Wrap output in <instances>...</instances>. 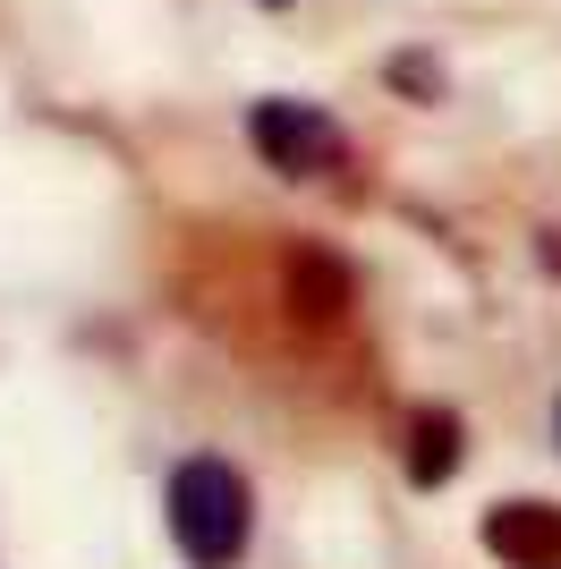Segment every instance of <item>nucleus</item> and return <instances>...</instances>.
I'll use <instances>...</instances> for the list:
<instances>
[{
  "label": "nucleus",
  "instance_id": "20e7f679",
  "mask_svg": "<svg viewBox=\"0 0 561 569\" xmlns=\"http://www.w3.org/2000/svg\"><path fill=\"white\" fill-rule=\"evenodd\" d=\"M485 552L502 569H561V501H502V510H485Z\"/></svg>",
  "mask_w": 561,
  "mask_h": 569
},
{
  "label": "nucleus",
  "instance_id": "423d86ee",
  "mask_svg": "<svg viewBox=\"0 0 561 569\" xmlns=\"http://www.w3.org/2000/svg\"><path fill=\"white\" fill-rule=\"evenodd\" d=\"M544 263H553V272H561V230H544Z\"/></svg>",
  "mask_w": 561,
  "mask_h": 569
},
{
  "label": "nucleus",
  "instance_id": "39448f33",
  "mask_svg": "<svg viewBox=\"0 0 561 569\" xmlns=\"http://www.w3.org/2000/svg\"><path fill=\"white\" fill-rule=\"evenodd\" d=\"M460 408H417L409 417V476L417 485H451L460 476Z\"/></svg>",
  "mask_w": 561,
  "mask_h": 569
},
{
  "label": "nucleus",
  "instance_id": "0eeeda50",
  "mask_svg": "<svg viewBox=\"0 0 561 569\" xmlns=\"http://www.w3.org/2000/svg\"><path fill=\"white\" fill-rule=\"evenodd\" d=\"M553 433H561V408H553Z\"/></svg>",
  "mask_w": 561,
  "mask_h": 569
},
{
  "label": "nucleus",
  "instance_id": "f03ea898",
  "mask_svg": "<svg viewBox=\"0 0 561 569\" xmlns=\"http://www.w3.org/2000/svg\"><path fill=\"white\" fill-rule=\"evenodd\" d=\"M247 144H256V153L280 170V179H324V170L350 162V137H341V119L315 111V102H280V94L247 111Z\"/></svg>",
  "mask_w": 561,
  "mask_h": 569
},
{
  "label": "nucleus",
  "instance_id": "6e6552de",
  "mask_svg": "<svg viewBox=\"0 0 561 569\" xmlns=\"http://www.w3.org/2000/svg\"><path fill=\"white\" fill-rule=\"evenodd\" d=\"M264 9H280V0H264Z\"/></svg>",
  "mask_w": 561,
  "mask_h": 569
},
{
  "label": "nucleus",
  "instance_id": "7ed1b4c3",
  "mask_svg": "<svg viewBox=\"0 0 561 569\" xmlns=\"http://www.w3.org/2000/svg\"><path fill=\"white\" fill-rule=\"evenodd\" d=\"M280 307L298 323H341L357 307V272L332 247H280Z\"/></svg>",
  "mask_w": 561,
  "mask_h": 569
},
{
  "label": "nucleus",
  "instance_id": "f257e3e1",
  "mask_svg": "<svg viewBox=\"0 0 561 569\" xmlns=\"http://www.w3.org/2000/svg\"><path fill=\"white\" fill-rule=\"evenodd\" d=\"M170 545L187 552L196 569H230L238 552H247V536H256V493H247V476L230 468V459H179L170 468Z\"/></svg>",
  "mask_w": 561,
  "mask_h": 569
}]
</instances>
